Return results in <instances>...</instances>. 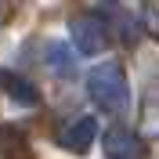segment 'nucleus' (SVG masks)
Here are the masks:
<instances>
[{
	"instance_id": "20e7f679",
	"label": "nucleus",
	"mask_w": 159,
	"mask_h": 159,
	"mask_svg": "<svg viewBox=\"0 0 159 159\" xmlns=\"http://www.w3.org/2000/svg\"><path fill=\"white\" fill-rule=\"evenodd\" d=\"M94 130H98V123L90 116H83V119H76L69 130H65V148H72V152H87L90 148V141H94Z\"/></svg>"
},
{
	"instance_id": "f03ea898",
	"label": "nucleus",
	"mask_w": 159,
	"mask_h": 159,
	"mask_svg": "<svg viewBox=\"0 0 159 159\" xmlns=\"http://www.w3.org/2000/svg\"><path fill=\"white\" fill-rule=\"evenodd\" d=\"M72 40H76V47L83 51V54H98V51H105V43H109L105 25H101L94 15H83V18L72 22Z\"/></svg>"
},
{
	"instance_id": "39448f33",
	"label": "nucleus",
	"mask_w": 159,
	"mask_h": 159,
	"mask_svg": "<svg viewBox=\"0 0 159 159\" xmlns=\"http://www.w3.org/2000/svg\"><path fill=\"white\" fill-rule=\"evenodd\" d=\"M4 83H7V94H11V98H18L22 105H33V101H36V90H29V83H25V80L4 76Z\"/></svg>"
},
{
	"instance_id": "7ed1b4c3",
	"label": "nucleus",
	"mask_w": 159,
	"mask_h": 159,
	"mask_svg": "<svg viewBox=\"0 0 159 159\" xmlns=\"http://www.w3.org/2000/svg\"><path fill=\"white\" fill-rule=\"evenodd\" d=\"M105 152L109 159H141V141L127 130H112L105 138Z\"/></svg>"
},
{
	"instance_id": "f257e3e1",
	"label": "nucleus",
	"mask_w": 159,
	"mask_h": 159,
	"mask_svg": "<svg viewBox=\"0 0 159 159\" xmlns=\"http://www.w3.org/2000/svg\"><path fill=\"white\" fill-rule=\"evenodd\" d=\"M90 98L98 101V109L105 112H123L127 109V80L119 72L116 61H101L98 69L90 72Z\"/></svg>"
},
{
	"instance_id": "423d86ee",
	"label": "nucleus",
	"mask_w": 159,
	"mask_h": 159,
	"mask_svg": "<svg viewBox=\"0 0 159 159\" xmlns=\"http://www.w3.org/2000/svg\"><path fill=\"white\" fill-rule=\"evenodd\" d=\"M51 65L65 76V72H72V58L65 61V43H51Z\"/></svg>"
}]
</instances>
